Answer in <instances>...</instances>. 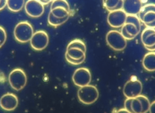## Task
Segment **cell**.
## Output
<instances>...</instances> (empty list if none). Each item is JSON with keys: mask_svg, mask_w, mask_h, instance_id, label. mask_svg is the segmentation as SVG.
<instances>
[{"mask_svg": "<svg viewBox=\"0 0 155 113\" xmlns=\"http://www.w3.org/2000/svg\"><path fill=\"white\" fill-rule=\"evenodd\" d=\"M33 33L34 30L33 26L29 22L26 21L18 23L13 30L15 39L21 43L29 42Z\"/></svg>", "mask_w": 155, "mask_h": 113, "instance_id": "1", "label": "cell"}, {"mask_svg": "<svg viewBox=\"0 0 155 113\" xmlns=\"http://www.w3.org/2000/svg\"><path fill=\"white\" fill-rule=\"evenodd\" d=\"M97 88L93 85H87L80 87L78 91L79 100L84 105H91L94 103L99 97Z\"/></svg>", "mask_w": 155, "mask_h": 113, "instance_id": "2", "label": "cell"}, {"mask_svg": "<svg viewBox=\"0 0 155 113\" xmlns=\"http://www.w3.org/2000/svg\"><path fill=\"white\" fill-rule=\"evenodd\" d=\"M106 42L108 45L113 50L120 51L127 47V40L123 37L121 33L117 30H112L106 34Z\"/></svg>", "mask_w": 155, "mask_h": 113, "instance_id": "3", "label": "cell"}, {"mask_svg": "<svg viewBox=\"0 0 155 113\" xmlns=\"http://www.w3.org/2000/svg\"><path fill=\"white\" fill-rule=\"evenodd\" d=\"M8 82L15 91L22 89L27 83V76L24 71L19 68L13 69L8 75Z\"/></svg>", "mask_w": 155, "mask_h": 113, "instance_id": "4", "label": "cell"}, {"mask_svg": "<svg viewBox=\"0 0 155 113\" xmlns=\"http://www.w3.org/2000/svg\"><path fill=\"white\" fill-rule=\"evenodd\" d=\"M142 88L141 82L136 77H132L125 83L123 93L127 98H134L141 94Z\"/></svg>", "mask_w": 155, "mask_h": 113, "instance_id": "5", "label": "cell"}, {"mask_svg": "<svg viewBox=\"0 0 155 113\" xmlns=\"http://www.w3.org/2000/svg\"><path fill=\"white\" fill-rule=\"evenodd\" d=\"M31 47L36 51L44 50L49 42V37L47 33L44 30H38L35 32L30 40Z\"/></svg>", "mask_w": 155, "mask_h": 113, "instance_id": "6", "label": "cell"}, {"mask_svg": "<svg viewBox=\"0 0 155 113\" xmlns=\"http://www.w3.org/2000/svg\"><path fill=\"white\" fill-rule=\"evenodd\" d=\"M72 80L74 84L79 88L87 85L91 80V73L87 68H79L74 71L72 76Z\"/></svg>", "mask_w": 155, "mask_h": 113, "instance_id": "7", "label": "cell"}, {"mask_svg": "<svg viewBox=\"0 0 155 113\" xmlns=\"http://www.w3.org/2000/svg\"><path fill=\"white\" fill-rule=\"evenodd\" d=\"M25 13L29 16L37 18L44 12V5L38 0H28L24 5Z\"/></svg>", "mask_w": 155, "mask_h": 113, "instance_id": "8", "label": "cell"}, {"mask_svg": "<svg viewBox=\"0 0 155 113\" xmlns=\"http://www.w3.org/2000/svg\"><path fill=\"white\" fill-rule=\"evenodd\" d=\"M127 15L122 9L109 12L107 22L113 28H120L125 23Z\"/></svg>", "mask_w": 155, "mask_h": 113, "instance_id": "9", "label": "cell"}, {"mask_svg": "<svg viewBox=\"0 0 155 113\" xmlns=\"http://www.w3.org/2000/svg\"><path fill=\"white\" fill-rule=\"evenodd\" d=\"M18 105V98L13 93L7 92L0 98V107L4 111H12Z\"/></svg>", "mask_w": 155, "mask_h": 113, "instance_id": "10", "label": "cell"}, {"mask_svg": "<svg viewBox=\"0 0 155 113\" xmlns=\"http://www.w3.org/2000/svg\"><path fill=\"white\" fill-rule=\"evenodd\" d=\"M142 7L141 0H124L122 10L127 15H137Z\"/></svg>", "mask_w": 155, "mask_h": 113, "instance_id": "11", "label": "cell"}, {"mask_svg": "<svg viewBox=\"0 0 155 113\" xmlns=\"http://www.w3.org/2000/svg\"><path fill=\"white\" fill-rule=\"evenodd\" d=\"M141 41L145 48L154 45L155 44V29L145 28L141 34Z\"/></svg>", "mask_w": 155, "mask_h": 113, "instance_id": "12", "label": "cell"}, {"mask_svg": "<svg viewBox=\"0 0 155 113\" xmlns=\"http://www.w3.org/2000/svg\"><path fill=\"white\" fill-rule=\"evenodd\" d=\"M142 65L148 71H155V52L150 51L146 53L142 59Z\"/></svg>", "mask_w": 155, "mask_h": 113, "instance_id": "13", "label": "cell"}, {"mask_svg": "<svg viewBox=\"0 0 155 113\" xmlns=\"http://www.w3.org/2000/svg\"><path fill=\"white\" fill-rule=\"evenodd\" d=\"M124 0H104L103 1L104 6L110 11L122 9Z\"/></svg>", "mask_w": 155, "mask_h": 113, "instance_id": "14", "label": "cell"}, {"mask_svg": "<svg viewBox=\"0 0 155 113\" xmlns=\"http://www.w3.org/2000/svg\"><path fill=\"white\" fill-rule=\"evenodd\" d=\"M86 53L82 51L81 49L78 48H75V47H71V48H66V51H65V54L66 56H68L69 57L76 59V60H79L84 57L86 56Z\"/></svg>", "mask_w": 155, "mask_h": 113, "instance_id": "15", "label": "cell"}, {"mask_svg": "<svg viewBox=\"0 0 155 113\" xmlns=\"http://www.w3.org/2000/svg\"><path fill=\"white\" fill-rule=\"evenodd\" d=\"M140 21L147 27L155 28V11H149L145 13L140 19Z\"/></svg>", "mask_w": 155, "mask_h": 113, "instance_id": "16", "label": "cell"}, {"mask_svg": "<svg viewBox=\"0 0 155 113\" xmlns=\"http://www.w3.org/2000/svg\"><path fill=\"white\" fill-rule=\"evenodd\" d=\"M25 0H7V7L13 12L21 11L25 5Z\"/></svg>", "mask_w": 155, "mask_h": 113, "instance_id": "17", "label": "cell"}, {"mask_svg": "<svg viewBox=\"0 0 155 113\" xmlns=\"http://www.w3.org/2000/svg\"><path fill=\"white\" fill-rule=\"evenodd\" d=\"M54 16L58 18H69L70 16V11L62 7H57L50 9V11Z\"/></svg>", "mask_w": 155, "mask_h": 113, "instance_id": "18", "label": "cell"}, {"mask_svg": "<svg viewBox=\"0 0 155 113\" xmlns=\"http://www.w3.org/2000/svg\"><path fill=\"white\" fill-rule=\"evenodd\" d=\"M68 19V18H58L54 16L51 13H48V23L52 27H58L64 24Z\"/></svg>", "mask_w": 155, "mask_h": 113, "instance_id": "19", "label": "cell"}, {"mask_svg": "<svg viewBox=\"0 0 155 113\" xmlns=\"http://www.w3.org/2000/svg\"><path fill=\"white\" fill-rule=\"evenodd\" d=\"M121 28H124L130 36L134 38L136 37L140 33V31L137 29V28L134 24L131 23H125Z\"/></svg>", "mask_w": 155, "mask_h": 113, "instance_id": "20", "label": "cell"}, {"mask_svg": "<svg viewBox=\"0 0 155 113\" xmlns=\"http://www.w3.org/2000/svg\"><path fill=\"white\" fill-rule=\"evenodd\" d=\"M131 108L132 113H143L141 102L137 97L134 98H132Z\"/></svg>", "mask_w": 155, "mask_h": 113, "instance_id": "21", "label": "cell"}, {"mask_svg": "<svg viewBox=\"0 0 155 113\" xmlns=\"http://www.w3.org/2000/svg\"><path fill=\"white\" fill-rule=\"evenodd\" d=\"M71 47L80 48L82 51H84V52L86 53V50H87L86 45H85V43L81 39H74V40L70 41L69 42V44H68L67 48H71Z\"/></svg>", "mask_w": 155, "mask_h": 113, "instance_id": "22", "label": "cell"}, {"mask_svg": "<svg viewBox=\"0 0 155 113\" xmlns=\"http://www.w3.org/2000/svg\"><path fill=\"white\" fill-rule=\"evenodd\" d=\"M125 23H131L134 24L140 31L141 21L137 15H127Z\"/></svg>", "mask_w": 155, "mask_h": 113, "instance_id": "23", "label": "cell"}, {"mask_svg": "<svg viewBox=\"0 0 155 113\" xmlns=\"http://www.w3.org/2000/svg\"><path fill=\"white\" fill-rule=\"evenodd\" d=\"M57 7H62L66 8L68 11H70V5L67 0H53L51 2L50 9Z\"/></svg>", "mask_w": 155, "mask_h": 113, "instance_id": "24", "label": "cell"}, {"mask_svg": "<svg viewBox=\"0 0 155 113\" xmlns=\"http://www.w3.org/2000/svg\"><path fill=\"white\" fill-rule=\"evenodd\" d=\"M137 97L140 100L142 106V111L143 113H147L149 111L150 102L149 99L144 95L140 94L139 95L137 96Z\"/></svg>", "mask_w": 155, "mask_h": 113, "instance_id": "25", "label": "cell"}, {"mask_svg": "<svg viewBox=\"0 0 155 113\" xmlns=\"http://www.w3.org/2000/svg\"><path fill=\"white\" fill-rule=\"evenodd\" d=\"M149 11H155V4L150 3V4H145V5H143L142 7L139 14L137 15L139 19L140 20L142 19V18L143 17V15Z\"/></svg>", "mask_w": 155, "mask_h": 113, "instance_id": "26", "label": "cell"}, {"mask_svg": "<svg viewBox=\"0 0 155 113\" xmlns=\"http://www.w3.org/2000/svg\"><path fill=\"white\" fill-rule=\"evenodd\" d=\"M7 39V34L5 29L0 26V48L2 47Z\"/></svg>", "mask_w": 155, "mask_h": 113, "instance_id": "27", "label": "cell"}, {"mask_svg": "<svg viewBox=\"0 0 155 113\" xmlns=\"http://www.w3.org/2000/svg\"><path fill=\"white\" fill-rule=\"evenodd\" d=\"M65 57L66 60L68 63H71L72 65H80V64L84 62L85 59V57H82V58H81V59H80L79 60H76V59H71V58L69 57L68 56H67L66 55H65Z\"/></svg>", "mask_w": 155, "mask_h": 113, "instance_id": "28", "label": "cell"}, {"mask_svg": "<svg viewBox=\"0 0 155 113\" xmlns=\"http://www.w3.org/2000/svg\"><path fill=\"white\" fill-rule=\"evenodd\" d=\"M132 98H127V99L124 102V108L132 113L131 108V103Z\"/></svg>", "mask_w": 155, "mask_h": 113, "instance_id": "29", "label": "cell"}, {"mask_svg": "<svg viewBox=\"0 0 155 113\" xmlns=\"http://www.w3.org/2000/svg\"><path fill=\"white\" fill-rule=\"evenodd\" d=\"M148 111L150 113H155V100L153 101L151 103H150Z\"/></svg>", "mask_w": 155, "mask_h": 113, "instance_id": "30", "label": "cell"}, {"mask_svg": "<svg viewBox=\"0 0 155 113\" xmlns=\"http://www.w3.org/2000/svg\"><path fill=\"white\" fill-rule=\"evenodd\" d=\"M7 6V0H0V11Z\"/></svg>", "mask_w": 155, "mask_h": 113, "instance_id": "31", "label": "cell"}, {"mask_svg": "<svg viewBox=\"0 0 155 113\" xmlns=\"http://www.w3.org/2000/svg\"><path fill=\"white\" fill-rule=\"evenodd\" d=\"M116 113H131V112H129L128 111H127V109H125L124 108H120L119 110H117Z\"/></svg>", "mask_w": 155, "mask_h": 113, "instance_id": "32", "label": "cell"}, {"mask_svg": "<svg viewBox=\"0 0 155 113\" xmlns=\"http://www.w3.org/2000/svg\"><path fill=\"white\" fill-rule=\"evenodd\" d=\"M38 1H39L41 3H42L44 5H47V4L51 2V1L53 0H38Z\"/></svg>", "mask_w": 155, "mask_h": 113, "instance_id": "33", "label": "cell"}, {"mask_svg": "<svg viewBox=\"0 0 155 113\" xmlns=\"http://www.w3.org/2000/svg\"><path fill=\"white\" fill-rule=\"evenodd\" d=\"M147 50H148L149 51H155V44L151 47H147L145 48Z\"/></svg>", "mask_w": 155, "mask_h": 113, "instance_id": "34", "label": "cell"}, {"mask_svg": "<svg viewBox=\"0 0 155 113\" xmlns=\"http://www.w3.org/2000/svg\"><path fill=\"white\" fill-rule=\"evenodd\" d=\"M103 1H104V0H103Z\"/></svg>", "mask_w": 155, "mask_h": 113, "instance_id": "35", "label": "cell"}]
</instances>
